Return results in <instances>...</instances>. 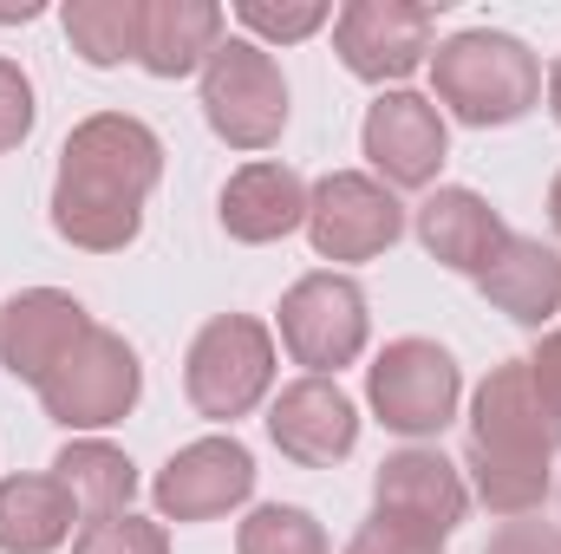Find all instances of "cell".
<instances>
[{
  "mask_svg": "<svg viewBox=\"0 0 561 554\" xmlns=\"http://www.w3.org/2000/svg\"><path fill=\"white\" fill-rule=\"evenodd\" d=\"M163 176V143L144 118L125 112H99L85 118L66 150H59V176H53V229L85 249V255H118L131 249L144 229V203Z\"/></svg>",
  "mask_w": 561,
  "mask_h": 554,
  "instance_id": "obj_1",
  "label": "cell"
},
{
  "mask_svg": "<svg viewBox=\"0 0 561 554\" xmlns=\"http://www.w3.org/2000/svg\"><path fill=\"white\" fill-rule=\"evenodd\" d=\"M561 450V417L536 392L529 359H503L470 405V489L490 516H536L549 496V463Z\"/></svg>",
  "mask_w": 561,
  "mask_h": 554,
  "instance_id": "obj_2",
  "label": "cell"
},
{
  "mask_svg": "<svg viewBox=\"0 0 561 554\" xmlns=\"http://www.w3.org/2000/svg\"><path fill=\"white\" fill-rule=\"evenodd\" d=\"M431 79H437V105L477 131L516 125L542 105V59L516 33H496V26L450 33L431 53Z\"/></svg>",
  "mask_w": 561,
  "mask_h": 554,
  "instance_id": "obj_3",
  "label": "cell"
},
{
  "mask_svg": "<svg viewBox=\"0 0 561 554\" xmlns=\"http://www.w3.org/2000/svg\"><path fill=\"white\" fill-rule=\"evenodd\" d=\"M275 385V333L249 313H216L196 339H190V359H183V392L190 405L216 424H236L249 417Z\"/></svg>",
  "mask_w": 561,
  "mask_h": 554,
  "instance_id": "obj_4",
  "label": "cell"
},
{
  "mask_svg": "<svg viewBox=\"0 0 561 554\" xmlns=\"http://www.w3.org/2000/svg\"><path fill=\"white\" fill-rule=\"evenodd\" d=\"M138 392H144V366H138V353H131V339L112 333V326H99V320L39 379V405H46L53 424H66V430H105V424L131 417Z\"/></svg>",
  "mask_w": 561,
  "mask_h": 554,
  "instance_id": "obj_5",
  "label": "cell"
},
{
  "mask_svg": "<svg viewBox=\"0 0 561 554\" xmlns=\"http://www.w3.org/2000/svg\"><path fill=\"white\" fill-rule=\"evenodd\" d=\"M203 118L236 150H268L287 125V79L255 39H222L203 66Z\"/></svg>",
  "mask_w": 561,
  "mask_h": 554,
  "instance_id": "obj_6",
  "label": "cell"
},
{
  "mask_svg": "<svg viewBox=\"0 0 561 554\" xmlns=\"http://www.w3.org/2000/svg\"><path fill=\"white\" fill-rule=\"evenodd\" d=\"M366 399L386 430L399 437H437L450 417H457V399H463V372L457 359L437 346V339H392L373 372H366Z\"/></svg>",
  "mask_w": 561,
  "mask_h": 554,
  "instance_id": "obj_7",
  "label": "cell"
},
{
  "mask_svg": "<svg viewBox=\"0 0 561 554\" xmlns=\"http://www.w3.org/2000/svg\"><path fill=\"white\" fill-rule=\"evenodd\" d=\"M366 293L346 275H307L280 293V346L294 353V366H307V379H333L340 366H353L366 353Z\"/></svg>",
  "mask_w": 561,
  "mask_h": 554,
  "instance_id": "obj_8",
  "label": "cell"
},
{
  "mask_svg": "<svg viewBox=\"0 0 561 554\" xmlns=\"http://www.w3.org/2000/svg\"><path fill=\"white\" fill-rule=\"evenodd\" d=\"M307 235L320 262H373L405 235V209L379 176L333 170L307 189Z\"/></svg>",
  "mask_w": 561,
  "mask_h": 554,
  "instance_id": "obj_9",
  "label": "cell"
},
{
  "mask_svg": "<svg viewBox=\"0 0 561 554\" xmlns=\"http://www.w3.org/2000/svg\"><path fill=\"white\" fill-rule=\"evenodd\" d=\"M431 33H437V13L419 7V0H346L333 13L340 66L353 79H366V85L419 72L424 53H431Z\"/></svg>",
  "mask_w": 561,
  "mask_h": 554,
  "instance_id": "obj_10",
  "label": "cell"
},
{
  "mask_svg": "<svg viewBox=\"0 0 561 554\" xmlns=\"http://www.w3.org/2000/svg\"><path fill=\"white\" fill-rule=\"evenodd\" d=\"M150 496L163 522H216L255 496V457L236 437H196L157 470Z\"/></svg>",
  "mask_w": 561,
  "mask_h": 554,
  "instance_id": "obj_11",
  "label": "cell"
},
{
  "mask_svg": "<svg viewBox=\"0 0 561 554\" xmlns=\"http://www.w3.org/2000/svg\"><path fill=\"white\" fill-rule=\"evenodd\" d=\"M366 157L379 170L386 189H431L444 157H450V131H444V112L419 99V92H379V105L366 112Z\"/></svg>",
  "mask_w": 561,
  "mask_h": 554,
  "instance_id": "obj_12",
  "label": "cell"
},
{
  "mask_svg": "<svg viewBox=\"0 0 561 554\" xmlns=\"http://www.w3.org/2000/svg\"><path fill=\"white\" fill-rule=\"evenodd\" d=\"M268 437L287 463L300 470H333L359 443V405L333 379H294L268 405Z\"/></svg>",
  "mask_w": 561,
  "mask_h": 554,
  "instance_id": "obj_13",
  "label": "cell"
},
{
  "mask_svg": "<svg viewBox=\"0 0 561 554\" xmlns=\"http://www.w3.org/2000/svg\"><path fill=\"white\" fill-rule=\"evenodd\" d=\"M463 509H470V489H463L457 463H444L437 450L412 443V450L386 457L379 476H373V516H392V522H405L419 535L450 542V529L463 522Z\"/></svg>",
  "mask_w": 561,
  "mask_h": 554,
  "instance_id": "obj_14",
  "label": "cell"
},
{
  "mask_svg": "<svg viewBox=\"0 0 561 554\" xmlns=\"http://www.w3.org/2000/svg\"><path fill=\"white\" fill-rule=\"evenodd\" d=\"M92 333V313L59 287H26L0 307V366L39 392V379Z\"/></svg>",
  "mask_w": 561,
  "mask_h": 554,
  "instance_id": "obj_15",
  "label": "cell"
},
{
  "mask_svg": "<svg viewBox=\"0 0 561 554\" xmlns=\"http://www.w3.org/2000/svg\"><path fill=\"white\" fill-rule=\"evenodd\" d=\"M419 242L431 262H444L450 275H477L503 255V242H510V222L477 196V189H431L419 203Z\"/></svg>",
  "mask_w": 561,
  "mask_h": 554,
  "instance_id": "obj_16",
  "label": "cell"
},
{
  "mask_svg": "<svg viewBox=\"0 0 561 554\" xmlns=\"http://www.w3.org/2000/svg\"><path fill=\"white\" fill-rule=\"evenodd\" d=\"M222 229L249 249L307 229V183L287 163H242L222 183Z\"/></svg>",
  "mask_w": 561,
  "mask_h": 554,
  "instance_id": "obj_17",
  "label": "cell"
},
{
  "mask_svg": "<svg viewBox=\"0 0 561 554\" xmlns=\"http://www.w3.org/2000/svg\"><path fill=\"white\" fill-rule=\"evenodd\" d=\"M216 46H222V7L216 0H144L138 66L150 79L203 72Z\"/></svg>",
  "mask_w": 561,
  "mask_h": 554,
  "instance_id": "obj_18",
  "label": "cell"
},
{
  "mask_svg": "<svg viewBox=\"0 0 561 554\" xmlns=\"http://www.w3.org/2000/svg\"><path fill=\"white\" fill-rule=\"evenodd\" d=\"M483 300L496 313H510L516 326H542L561 313V255L536 235H510L503 255L483 268Z\"/></svg>",
  "mask_w": 561,
  "mask_h": 554,
  "instance_id": "obj_19",
  "label": "cell"
},
{
  "mask_svg": "<svg viewBox=\"0 0 561 554\" xmlns=\"http://www.w3.org/2000/svg\"><path fill=\"white\" fill-rule=\"evenodd\" d=\"M79 503L59 476H7L0 483V554H53L72 535Z\"/></svg>",
  "mask_w": 561,
  "mask_h": 554,
  "instance_id": "obj_20",
  "label": "cell"
},
{
  "mask_svg": "<svg viewBox=\"0 0 561 554\" xmlns=\"http://www.w3.org/2000/svg\"><path fill=\"white\" fill-rule=\"evenodd\" d=\"M53 476L66 483V496H72L85 516H118V509L138 496V463H131L118 443H99V437H72V443L53 457Z\"/></svg>",
  "mask_w": 561,
  "mask_h": 554,
  "instance_id": "obj_21",
  "label": "cell"
},
{
  "mask_svg": "<svg viewBox=\"0 0 561 554\" xmlns=\"http://www.w3.org/2000/svg\"><path fill=\"white\" fill-rule=\"evenodd\" d=\"M144 0H72L66 7V39L85 66H125L138 59Z\"/></svg>",
  "mask_w": 561,
  "mask_h": 554,
  "instance_id": "obj_22",
  "label": "cell"
},
{
  "mask_svg": "<svg viewBox=\"0 0 561 554\" xmlns=\"http://www.w3.org/2000/svg\"><path fill=\"white\" fill-rule=\"evenodd\" d=\"M236 554H327V529L294 503H262L236 529Z\"/></svg>",
  "mask_w": 561,
  "mask_h": 554,
  "instance_id": "obj_23",
  "label": "cell"
},
{
  "mask_svg": "<svg viewBox=\"0 0 561 554\" xmlns=\"http://www.w3.org/2000/svg\"><path fill=\"white\" fill-rule=\"evenodd\" d=\"M236 20L255 33V46H262V39L294 46V39L320 33L333 13H327V0H236Z\"/></svg>",
  "mask_w": 561,
  "mask_h": 554,
  "instance_id": "obj_24",
  "label": "cell"
},
{
  "mask_svg": "<svg viewBox=\"0 0 561 554\" xmlns=\"http://www.w3.org/2000/svg\"><path fill=\"white\" fill-rule=\"evenodd\" d=\"M72 554H170V535H163V522H144L131 509H118V516H92L79 529Z\"/></svg>",
  "mask_w": 561,
  "mask_h": 554,
  "instance_id": "obj_25",
  "label": "cell"
},
{
  "mask_svg": "<svg viewBox=\"0 0 561 554\" xmlns=\"http://www.w3.org/2000/svg\"><path fill=\"white\" fill-rule=\"evenodd\" d=\"M346 554H444V542L392 522V516H373V522H359V535L346 542Z\"/></svg>",
  "mask_w": 561,
  "mask_h": 554,
  "instance_id": "obj_26",
  "label": "cell"
},
{
  "mask_svg": "<svg viewBox=\"0 0 561 554\" xmlns=\"http://www.w3.org/2000/svg\"><path fill=\"white\" fill-rule=\"evenodd\" d=\"M26 131H33V79L13 59H0V150L26 143Z\"/></svg>",
  "mask_w": 561,
  "mask_h": 554,
  "instance_id": "obj_27",
  "label": "cell"
},
{
  "mask_svg": "<svg viewBox=\"0 0 561 554\" xmlns=\"http://www.w3.org/2000/svg\"><path fill=\"white\" fill-rule=\"evenodd\" d=\"M483 554H561V522H529V516H516V522H503Z\"/></svg>",
  "mask_w": 561,
  "mask_h": 554,
  "instance_id": "obj_28",
  "label": "cell"
},
{
  "mask_svg": "<svg viewBox=\"0 0 561 554\" xmlns=\"http://www.w3.org/2000/svg\"><path fill=\"white\" fill-rule=\"evenodd\" d=\"M529 372H536V392L549 399V412L561 417V326L556 333H542V346L529 353Z\"/></svg>",
  "mask_w": 561,
  "mask_h": 554,
  "instance_id": "obj_29",
  "label": "cell"
},
{
  "mask_svg": "<svg viewBox=\"0 0 561 554\" xmlns=\"http://www.w3.org/2000/svg\"><path fill=\"white\" fill-rule=\"evenodd\" d=\"M549 112H556V125H561V59H556V72H549Z\"/></svg>",
  "mask_w": 561,
  "mask_h": 554,
  "instance_id": "obj_30",
  "label": "cell"
},
{
  "mask_svg": "<svg viewBox=\"0 0 561 554\" xmlns=\"http://www.w3.org/2000/svg\"><path fill=\"white\" fill-rule=\"evenodd\" d=\"M549 222H556V235H561V176H556V189H549Z\"/></svg>",
  "mask_w": 561,
  "mask_h": 554,
  "instance_id": "obj_31",
  "label": "cell"
}]
</instances>
